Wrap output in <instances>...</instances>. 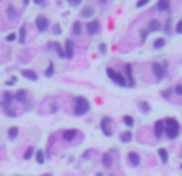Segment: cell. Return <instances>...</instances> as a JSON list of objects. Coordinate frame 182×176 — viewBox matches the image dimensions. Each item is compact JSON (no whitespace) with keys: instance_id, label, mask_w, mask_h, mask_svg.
I'll return each instance as SVG.
<instances>
[{"instance_id":"1","label":"cell","mask_w":182,"mask_h":176,"mask_svg":"<svg viewBox=\"0 0 182 176\" xmlns=\"http://www.w3.org/2000/svg\"><path fill=\"white\" fill-rule=\"evenodd\" d=\"M180 133V125L176 118H166L165 120V135L168 136V140H176Z\"/></svg>"},{"instance_id":"2","label":"cell","mask_w":182,"mask_h":176,"mask_svg":"<svg viewBox=\"0 0 182 176\" xmlns=\"http://www.w3.org/2000/svg\"><path fill=\"white\" fill-rule=\"evenodd\" d=\"M90 109H91V104L86 98H83V96L75 98V107H74L75 115H85V114H88Z\"/></svg>"},{"instance_id":"3","label":"cell","mask_w":182,"mask_h":176,"mask_svg":"<svg viewBox=\"0 0 182 176\" xmlns=\"http://www.w3.org/2000/svg\"><path fill=\"white\" fill-rule=\"evenodd\" d=\"M152 71H153V75L157 77V80H163L166 77L168 64L166 62H153L152 64Z\"/></svg>"},{"instance_id":"4","label":"cell","mask_w":182,"mask_h":176,"mask_svg":"<svg viewBox=\"0 0 182 176\" xmlns=\"http://www.w3.org/2000/svg\"><path fill=\"white\" fill-rule=\"evenodd\" d=\"M107 75H109V79L112 80V82H115V83H118L120 87H128V82H126V79H125L120 72H117L115 69H112V67H107Z\"/></svg>"},{"instance_id":"5","label":"cell","mask_w":182,"mask_h":176,"mask_svg":"<svg viewBox=\"0 0 182 176\" xmlns=\"http://www.w3.org/2000/svg\"><path fill=\"white\" fill-rule=\"evenodd\" d=\"M112 123H113L112 117H104V118L101 120V130H102L104 136L110 138V136L113 135V131H112Z\"/></svg>"},{"instance_id":"6","label":"cell","mask_w":182,"mask_h":176,"mask_svg":"<svg viewBox=\"0 0 182 176\" xmlns=\"http://www.w3.org/2000/svg\"><path fill=\"white\" fill-rule=\"evenodd\" d=\"M35 26H37V29L40 31V32H45L48 29V26H50V21H48V18L43 16V15H38L35 18Z\"/></svg>"},{"instance_id":"7","label":"cell","mask_w":182,"mask_h":176,"mask_svg":"<svg viewBox=\"0 0 182 176\" xmlns=\"http://www.w3.org/2000/svg\"><path fill=\"white\" fill-rule=\"evenodd\" d=\"M64 53H66V58L67 59H72L74 54H75V43L72 39H67L64 43Z\"/></svg>"},{"instance_id":"8","label":"cell","mask_w":182,"mask_h":176,"mask_svg":"<svg viewBox=\"0 0 182 176\" xmlns=\"http://www.w3.org/2000/svg\"><path fill=\"white\" fill-rule=\"evenodd\" d=\"M123 72H125V79H126L128 85H129V87H134V85H136L134 77H133V66H131V64H125V66H123Z\"/></svg>"},{"instance_id":"9","label":"cell","mask_w":182,"mask_h":176,"mask_svg":"<svg viewBox=\"0 0 182 176\" xmlns=\"http://www.w3.org/2000/svg\"><path fill=\"white\" fill-rule=\"evenodd\" d=\"M85 27H86V31H88L90 35H96V34H99V31H101V23L98 19H93V21H90L88 24H86Z\"/></svg>"},{"instance_id":"10","label":"cell","mask_w":182,"mask_h":176,"mask_svg":"<svg viewBox=\"0 0 182 176\" xmlns=\"http://www.w3.org/2000/svg\"><path fill=\"white\" fill-rule=\"evenodd\" d=\"M153 131H155L157 138H161L165 135V120H157L155 125H153Z\"/></svg>"},{"instance_id":"11","label":"cell","mask_w":182,"mask_h":176,"mask_svg":"<svg viewBox=\"0 0 182 176\" xmlns=\"http://www.w3.org/2000/svg\"><path fill=\"white\" fill-rule=\"evenodd\" d=\"M13 101H15V95H11L10 91H5V93H3V99H2V107L3 109L10 107Z\"/></svg>"},{"instance_id":"12","label":"cell","mask_w":182,"mask_h":176,"mask_svg":"<svg viewBox=\"0 0 182 176\" xmlns=\"http://www.w3.org/2000/svg\"><path fill=\"white\" fill-rule=\"evenodd\" d=\"M128 162L131 163V166H139L141 163V155L138 152H128Z\"/></svg>"},{"instance_id":"13","label":"cell","mask_w":182,"mask_h":176,"mask_svg":"<svg viewBox=\"0 0 182 176\" xmlns=\"http://www.w3.org/2000/svg\"><path fill=\"white\" fill-rule=\"evenodd\" d=\"M21 75H23V77H26L27 80H32V82L38 80L37 72H35V71H32V69H23V71H21Z\"/></svg>"},{"instance_id":"14","label":"cell","mask_w":182,"mask_h":176,"mask_svg":"<svg viewBox=\"0 0 182 176\" xmlns=\"http://www.w3.org/2000/svg\"><path fill=\"white\" fill-rule=\"evenodd\" d=\"M94 15V8L91 6V5H86V6H83L82 8V13H80V16L82 18H85V19H90V18Z\"/></svg>"},{"instance_id":"15","label":"cell","mask_w":182,"mask_h":176,"mask_svg":"<svg viewBox=\"0 0 182 176\" xmlns=\"http://www.w3.org/2000/svg\"><path fill=\"white\" fill-rule=\"evenodd\" d=\"M6 15H8V19H18V18H19V13H18V10H16V8L11 5V3H10L8 6H6Z\"/></svg>"},{"instance_id":"16","label":"cell","mask_w":182,"mask_h":176,"mask_svg":"<svg viewBox=\"0 0 182 176\" xmlns=\"http://www.w3.org/2000/svg\"><path fill=\"white\" fill-rule=\"evenodd\" d=\"M77 136V130H66V131L62 133V138H64V141H67V143H70V141H74V138Z\"/></svg>"},{"instance_id":"17","label":"cell","mask_w":182,"mask_h":176,"mask_svg":"<svg viewBox=\"0 0 182 176\" xmlns=\"http://www.w3.org/2000/svg\"><path fill=\"white\" fill-rule=\"evenodd\" d=\"M157 154H158L160 160H161L163 163H168V160H169V154H168V151L165 149V147H160V149L157 151Z\"/></svg>"},{"instance_id":"18","label":"cell","mask_w":182,"mask_h":176,"mask_svg":"<svg viewBox=\"0 0 182 176\" xmlns=\"http://www.w3.org/2000/svg\"><path fill=\"white\" fill-rule=\"evenodd\" d=\"M120 141L125 143V144L133 141V131H131V130H126V131H123V133L120 135Z\"/></svg>"},{"instance_id":"19","label":"cell","mask_w":182,"mask_h":176,"mask_svg":"<svg viewBox=\"0 0 182 176\" xmlns=\"http://www.w3.org/2000/svg\"><path fill=\"white\" fill-rule=\"evenodd\" d=\"M53 47H54V50H56V54L59 56L61 59H64L66 58V53H64V47L59 43V42H53Z\"/></svg>"},{"instance_id":"20","label":"cell","mask_w":182,"mask_h":176,"mask_svg":"<svg viewBox=\"0 0 182 176\" xmlns=\"http://www.w3.org/2000/svg\"><path fill=\"white\" fill-rule=\"evenodd\" d=\"M18 135H19V128L18 127H10L8 128V140L10 141H15L18 138Z\"/></svg>"},{"instance_id":"21","label":"cell","mask_w":182,"mask_h":176,"mask_svg":"<svg viewBox=\"0 0 182 176\" xmlns=\"http://www.w3.org/2000/svg\"><path fill=\"white\" fill-rule=\"evenodd\" d=\"M160 29H161V26H160V21H158V19H150V21H149V27H147L149 32L160 31Z\"/></svg>"},{"instance_id":"22","label":"cell","mask_w":182,"mask_h":176,"mask_svg":"<svg viewBox=\"0 0 182 176\" xmlns=\"http://www.w3.org/2000/svg\"><path fill=\"white\" fill-rule=\"evenodd\" d=\"M155 8L158 11H169V2L168 0H160V2L155 5Z\"/></svg>"},{"instance_id":"23","label":"cell","mask_w":182,"mask_h":176,"mask_svg":"<svg viewBox=\"0 0 182 176\" xmlns=\"http://www.w3.org/2000/svg\"><path fill=\"white\" fill-rule=\"evenodd\" d=\"M26 90H18L16 93H15V101H18V103H26Z\"/></svg>"},{"instance_id":"24","label":"cell","mask_w":182,"mask_h":176,"mask_svg":"<svg viewBox=\"0 0 182 176\" xmlns=\"http://www.w3.org/2000/svg\"><path fill=\"white\" fill-rule=\"evenodd\" d=\"M82 31H83V24H82L80 21H75V23L72 24V34H74V35H80Z\"/></svg>"},{"instance_id":"25","label":"cell","mask_w":182,"mask_h":176,"mask_svg":"<svg viewBox=\"0 0 182 176\" xmlns=\"http://www.w3.org/2000/svg\"><path fill=\"white\" fill-rule=\"evenodd\" d=\"M102 165L105 166V168H110V166H112V155L109 152L102 154Z\"/></svg>"},{"instance_id":"26","label":"cell","mask_w":182,"mask_h":176,"mask_svg":"<svg viewBox=\"0 0 182 176\" xmlns=\"http://www.w3.org/2000/svg\"><path fill=\"white\" fill-rule=\"evenodd\" d=\"M139 109H141L142 114H149L152 110V106H150V103H147V101H142V103L139 104Z\"/></svg>"},{"instance_id":"27","label":"cell","mask_w":182,"mask_h":176,"mask_svg":"<svg viewBox=\"0 0 182 176\" xmlns=\"http://www.w3.org/2000/svg\"><path fill=\"white\" fill-rule=\"evenodd\" d=\"M166 45V39H163V37H158V39H155V42H153V48H157V50H160V48H163Z\"/></svg>"},{"instance_id":"28","label":"cell","mask_w":182,"mask_h":176,"mask_svg":"<svg viewBox=\"0 0 182 176\" xmlns=\"http://www.w3.org/2000/svg\"><path fill=\"white\" fill-rule=\"evenodd\" d=\"M18 40L24 43L26 42V24H23L21 27H19V32H18Z\"/></svg>"},{"instance_id":"29","label":"cell","mask_w":182,"mask_h":176,"mask_svg":"<svg viewBox=\"0 0 182 176\" xmlns=\"http://www.w3.org/2000/svg\"><path fill=\"white\" fill-rule=\"evenodd\" d=\"M34 155H35V149H34L32 146H29L27 149H26V152H24V160H31Z\"/></svg>"},{"instance_id":"30","label":"cell","mask_w":182,"mask_h":176,"mask_svg":"<svg viewBox=\"0 0 182 176\" xmlns=\"http://www.w3.org/2000/svg\"><path fill=\"white\" fill-rule=\"evenodd\" d=\"M35 160H37V163H45V152L43 151H35Z\"/></svg>"},{"instance_id":"31","label":"cell","mask_w":182,"mask_h":176,"mask_svg":"<svg viewBox=\"0 0 182 176\" xmlns=\"http://www.w3.org/2000/svg\"><path fill=\"white\" fill-rule=\"evenodd\" d=\"M123 123L126 125L128 128H133L134 127V118L131 115H123Z\"/></svg>"},{"instance_id":"32","label":"cell","mask_w":182,"mask_h":176,"mask_svg":"<svg viewBox=\"0 0 182 176\" xmlns=\"http://www.w3.org/2000/svg\"><path fill=\"white\" fill-rule=\"evenodd\" d=\"M54 74V64L53 62H48V67L45 69V77H51Z\"/></svg>"},{"instance_id":"33","label":"cell","mask_w":182,"mask_h":176,"mask_svg":"<svg viewBox=\"0 0 182 176\" xmlns=\"http://www.w3.org/2000/svg\"><path fill=\"white\" fill-rule=\"evenodd\" d=\"M5 112L8 114V117H16V109H15L13 106L6 107V109H5Z\"/></svg>"},{"instance_id":"34","label":"cell","mask_w":182,"mask_h":176,"mask_svg":"<svg viewBox=\"0 0 182 176\" xmlns=\"http://www.w3.org/2000/svg\"><path fill=\"white\" fill-rule=\"evenodd\" d=\"M61 32H62L61 24H54V26H53V34H54V35H61Z\"/></svg>"},{"instance_id":"35","label":"cell","mask_w":182,"mask_h":176,"mask_svg":"<svg viewBox=\"0 0 182 176\" xmlns=\"http://www.w3.org/2000/svg\"><path fill=\"white\" fill-rule=\"evenodd\" d=\"M16 39H18V34H16V32H11V34H8V35H6V39H5V40H6V42H15Z\"/></svg>"},{"instance_id":"36","label":"cell","mask_w":182,"mask_h":176,"mask_svg":"<svg viewBox=\"0 0 182 176\" xmlns=\"http://www.w3.org/2000/svg\"><path fill=\"white\" fill-rule=\"evenodd\" d=\"M172 91H174V90H169V88H168V90H165V91H161V96L165 98V99H169L171 95H172Z\"/></svg>"},{"instance_id":"37","label":"cell","mask_w":182,"mask_h":176,"mask_svg":"<svg viewBox=\"0 0 182 176\" xmlns=\"http://www.w3.org/2000/svg\"><path fill=\"white\" fill-rule=\"evenodd\" d=\"M98 50H99V53H101V54H105V53H107V45H105L104 42H102V43H99Z\"/></svg>"},{"instance_id":"38","label":"cell","mask_w":182,"mask_h":176,"mask_svg":"<svg viewBox=\"0 0 182 176\" xmlns=\"http://www.w3.org/2000/svg\"><path fill=\"white\" fill-rule=\"evenodd\" d=\"M150 32L147 31V29H144V31H141V42L144 43V42H146L147 40V35H149Z\"/></svg>"},{"instance_id":"39","label":"cell","mask_w":182,"mask_h":176,"mask_svg":"<svg viewBox=\"0 0 182 176\" xmlns=\"http://www.w3.org/2000/svg\"><path fill=\"white\" fill-rule=\"evenodd\" d=\"M171 19H169V18H168V21H166V27H165V32L168 34V35H171V32H172V29H171Z\"/></svg>"},{"instance_id":"40","label":"cell","mask_w":182,"mask_h":176,"mask_svg":"<svg viewBox=\"0 0 182 176\" xmlns=\"http://www.w3.org/2000/svg\"><path fill=\"white\" fill-rule=\"evenodd\" d=\"M16 82H18V79H16V77H13V79L6 80V82H5V85H6V87H11V85H15Z\"/></svg>"},{"instance_id":"41","label":"cell","mask_w":182,"mask_h":176,"mask_svg":"<svg viewBox=\"0 0 182 176\" xmlns=\"http://www.w3.org/2000/svg\"><path fill=\"white\" fill-rule=\"evenodd\" d=\"M67 2H69L70 6H78L82 3V0H67Z\"/></svg>"},{"instance_id":"42","label":"cell","mask_w":182,"mask_h":176,"mask_svg":"<svg viewBox=\"0 0 182 176\" xmlns=\"http://www.w3.org/2000/svg\"><path fill=\"white\" fill-rule=\"evenodd\" d=\"M174 93H176V95H180V96H182V83H179V85H176V88H174Z\"/></svg>"},{"instance_id":"43","label":"cell","mask_w":182,"mask_h":176,"mask_svg":"<svg viewBox=\"0 0 182 176\" xmlns=\"http://www.w3.org/2000/svg\"><path fill=\"white\" fill-rule=\"evenodd\" d=\"M147 3H149V0H139V2L136 3V6L138 8H142V6H146Z\"/></svg>"},{"instance_id":"44","label":"cell","mask_w":182,"mask_h":176,"mask_svg":"<svg viewBox=\"0 0 182 176\" xmlns=\"http://www.w3.org/2000/svg\"><path fill=\"white\" fill-rule=\"evenodd\" d=\"M174 31H176L177 34H182V19H180V21L176 24V29H174Z\"/></svg>"},{"instance_id":"45","label":"cell","mask_w":182,"mask_h":176,"mask_svg":"<svg viewBox=\"0 0 182 176\" xmlns=\"http://www.w3.org/2000/svg\"><path fill=\"white\" fill-rule=\"evenodd\" d=\"M88 155H90V151H86V152L83 154V159H88Z\"/></svg>"},{"instance_id":"46","label":"cell","mask_w":182,"mask_h":176,"mask_svg":"<svg viewBox=\"0 0 182 176\" xmlns=\"http://www.w3.org/2000/svg\"><path fill=\"white\" fill-rule=\"evenodd\" d=\"M96 176H104V173L102 171H98V173H96Z\"/></svg>"},{"instance_id":"47","label":"cell","mask_w":182,"mask_h":176,"mask_svg":"<svg viewBox=\"0 0 182 176\" xmlns=\"http://www.w3.org/2000/svg\"><path fill=\"white\" fill-rule=\"evenodd\" d=\"M180 170H182V163H180Z\"/></svg>"}]
</instances>
